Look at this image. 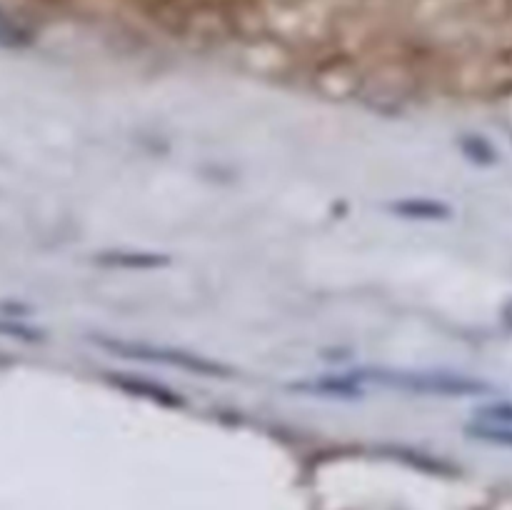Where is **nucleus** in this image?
Here are the masks:
<instances>
[{
	"label": "nucleus",
	"instance_id": "nucleus-6",
	"mask_svg": "<svg viewBox=\"0 0 512 510\" xmlns=\"http://www.w3.org/2000/svg\"><path fill=\"white\" fill-rule=\"evenodd\" d=\"M95 263H103L108 268H163L170 263L168 255L160 253H135V250H110V253L95 255Z\"/></svg>",
	"mask_w": 512,
	"mask_h": 510
},
{
	"label": "nucleus",
	"instance_id": "nucleus-1",
	"mask_svg": "<svg viewBox=\"0 0 512 510\" xmlns=\"http://www.w3.org/2000/svg\"><path fill=\"white\" fill-rule=\"evenodd\" d=\"M360 383L383 385L390 390H408L423 395H448V398H468V395H490L495 388L485 380L470 375L448 373V370H393V368H360L353 370Z\"/></svg>",
	"mask_w": 512,
	"mask_h": 510
},
{
	"label": "nucleus",
	"instance_id": "nucleus-5",
	"mask_svg": "<svg viewBox=\"0 0 512 510\" xmlns=\"http://www.w3.org/2000/svg\"><path fill=\"white\" fill-rule=\"evenodd\" d=\"M295 390L300 393H313V395H328V398H360L363 395V383L350 375H323V378L313 380H300L293 383Z\"/></svg>",
	"mask_w": 512,
	"mask_h": 510
},
{
	"label": "nucleus",
	"instance_id": "nucleus-2",
	"mask_svg": "<svg viewBox=\"0 0 512 510\" xmlns=\"http://www.w3.org/2000/svg\"><path fill=\"white\" fill-rule=\"evenodd\" d=\"M98 348L108 350V353L118 355L125 360H140V363H158L165 368L185 370L193 375H205V378H233L235 370L230 365L220 363V360L208 358V355L190 353V350L173 348V345H158L145 343V340H125V338H110V335H90Z\"/></svg>",
	"mask_w": 512,
	"mask_h": 510
},
{
	"label": "nucleus",
	"instance_id": "nucleus-12",
	"mask_svg": "<svg viewBox=\"0 0 512 510\" xmlns=\"http://www.w3.org/2000/svg\"><path fill=\"white\" fill-rule=\"evenodd\" d=\"M503 320H505V323H508L510 328H512V300H510V303L505 305V308H503Z\"/></svg>",
	"mask_w": 512,
	"mask_h": 510
},
{
	"label": "nucleus",
	"instance_id": "nucleus-11",
	"mask_svg": "<svg viewBox=\"0 0 512 510\" xmlns=\"http://www.w3.org/2000/svg\"><path fill=\"white\" fill-rule=\"evenodd\" d=\"M0 335L5 338H18V340H28V343H35V340H43V333L30 325L23 323H8V320H0Z\"/></svg>",
	"mask_w": 512,
	"mask_h": 510
},
{
	"label": "nucleus",
	"instance_id": "nucleus-10",
	"mask_svg": "<svg viewBox=\"0 0 512 510\" xmlns=\"http://www.w3.org/2000/svg\"><path fill=\"white\" fill-rule=\"evenodd\" d=\"M475 418L490 425H512V403L500 400V403L483 405V408L475 410Z\"/></svg>",
	"mask_w": 512,
	"mask_h": 510
},
{
	"label": "nucleus",
	"instance_id": "nucleus-3",
	"mask_svg": "<svg viewBox=\"0 0 512 510\" xmlns=\"http://www.w3.org/2000/svg\"><path fill=\"white\" fill-rule=\"evenodd\" d=\"M103 378L108 380L113 388L123 390V393L133 395V398L150 400L155 405H163V408H183L185 398L178 395L175 390H170L168 385L155 383V380L143 378V375H130V373H103Z\"/></svg>",
	"mask_w": 512,
	"mask_h": 510
},
{
	"label": "nucleus",
	"instance_id": "nucleus-8",
	"mask_svg": "<svg viewBox=\"0 0 512 510\" xmlns=\"http://www.w3.org/2000/svg\"><path fill=\"white\" fill-rule=\"evenodd\" d=\"M465 433L475 440H483L490 445H503L512 448V425H490V423H470Z\"/></svg>",
	"mask_w": 512,
	"mask_h": 510
},
{
	"label": "nucleus",
	"instance_id": "nucleus-7",
	"mask_svg": "<svg viewBox=\"0 0 512 510\" xmlns=\"http://www.w3.org/2000/svg\"><path fill=\"white\" fill-rule=\"evenodd\" d=\"M35 43V35L23 20L15 18L5 8H0V48L3 50H25Z\"/></svg>",
	"mask_w": 512,
	"mask_h": 510
},
{
	"label": "nucleus",
	"instance_id": "nucleus-9",
	"mask_svg": "<svg viewBox=\"0 0 512 510\" xmlns=\"http://www.w3.org/2000/svg\"><path fill=\"white\" fill-rule=\"evenodd\" d=\"M460 150L478 165H493L498 160V153H495L493 145L485 138H480V135H465L460 140Z\"/></svg>",
	"mask_w": 512,
	"mask_h": 510
},
{
	"label": "nucleus",
	"instance_id": "nucleus-4",
	"mask_svg": "<svg viewBox=\"0 0 512 510\" xmlns=\"http://www.w3.org/2000/svg\"><path fill=\"white\" fill-rule=\"evenodd\" d=\"M388 210L405 220H430V223H440V220L453 218V208L445 200L433 198L393 200V203H388Z\"/></svg>",
	"mask_w": 512,
	"mask_h": 510
}]
</instances>
